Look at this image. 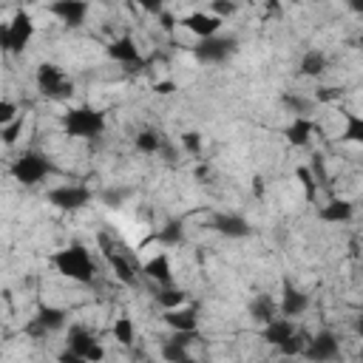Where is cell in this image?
I'll use <instances>...</instances> for the list:
<instances>
[{
    "mask_svg": "<svg viewBox=\"0 0 363 363\" xmlns=\"http://www.w3.org/2000/svg\"><path fill=\"white\" fill-rule=\"evenodd\" d=\"M51 264L60 275H65L68 281H77V284H91L96 278V261H94L91 250L82 244H71V247L51 252Z\"/></svg>",
    "mask_w": 363,
    "mask_h": 363,
    "instance_id": "obj_1",
    "label": "cell"
},
{
    "mask_svg": "<svg viewBox=\"0 0 363 363\" xmlns=\"http://www.w3.org/2000/svg\"><path fill=\"white\" fill-rule=\"evenodd\" d=\"M108 122H105V113L91 108V105H74L62 113V130L65 136H74V139H99L105 133Z\"/></svg>",
    "mask_w": 363,
    "mask_h": 363,
    "instance_id": "obj_2",
    "label": "cell"
},
{
    "mask_svg": "<svg viewBox=\"0 0 363 363\" xmlns=\"http://www.w3.org/2000/svg\"><path fill=\"white\" fill-rule=\"evenodd\" d=\"M54 170H57L54 162H51L43 150H23V153L11 162V167H9L11 179L20 182L23 187H34V184H40V182L48 179Z\"/></svg>",
    "mask_w": 363,
    "mask_h": 363,
    "instance_id": "obj_3",
    "label": "cell"
},
{
    "mask_svg": "<svg viewBox=\"0 0 363 363\" xmlns=\"http://www.w3.org/2000/svg\"><path fill=\"white\" fill-rule=\"evenodd\" d=\"M68 349L60 352V360H71V363H96L105 357V349L99 346L96 335L88 326H68Z\"/></svg>",
    "mask_w": 363,
    "mask_h": 363,
    "instance_id": "obj_4",
    "label": "cell"
},
{
    "mask_svg": "<svg viewBox=\"0 0 363 363\" xmlns=\"http://www.w3.org/2000/svg\"><path fill=\"white\" fill-rule=\"evenodd\" d=\"M34 37V20L28 11H14L9 23L0 26V51L6 54H23Z\"/></svg>",
    "mask_w": 363,
    "mask_h": 363,
    "instance_id": "obj_5",
    "label": "cell"
},
{
    "mask_svg": "<svg viewBox=\"0 0 363 363\" xmlns=\"http://www.w3.org/2000/svg\"><path fill=\"white\" fill-rule=\"evenodd\" d=\"M235 51H238V40H235V37H227V34L199 37V43L193 45V57H196V62H201V65L227 62Z\"/></svg>",
    "mask_w": 363,
    "mask_h": 363,
    "instance_id": "obj_6",
    "label": "cell"
},
{
    "mask_svg": "<svg viewBox=\"0 0 363 363\" xmlns=\"http://www.w3.org/2000/svg\"><path fill=\"white\" fill-rule=\"evenodd\" d=\"M34 82H37V91H40L45 99H68V96L74 94V82H71V79L62 74V68L54 65V62H43V65L37 68Z\"/></svg>",
    "mask_w": 363,
    "mask_h": 363,
    "instance_id": "obj_7",
    "label": "cell"
},
{
    "mask_svg": "<svg viewBox=\"0 0 363 363\" xmlns=\"http://www.w3.org/2000/svg\"><path fill=\"white\" fill-rule=\"evenodd\" d=\"M45 199L51 207H57L62 213H77L94 201V193L85 184H60V187H51L45 193Z\"/></svg>",
    "mask_w": 363,
    "mask_h": 363,
    "instance_id": "obj_8",
    "label": "cell"
},
{
    "mask_svg": "<svg viewBox=\"0 0 363 363\" xmlns=\"http://www.w3.org/2000/svg\"><path fill=\"white\" fill-rule=\"evenodd\" d=\"M65 323H68V312H65L62 306H48V303H43V306L34 312V318L26 323V335H31V337H48V335L60 332Z\"/></svg>",
    "mask_w": 363,
    "mask_h": 363,
    "instance_id": "obj_9",
    "label": "cell"
},
{
    "mask_svg": "<svg viewBox=\"0 0 363 363\" xmlns=\"http://www.w3.org/2000/svg\"><path fill=\"white\" fill-rule=\"evenodd\" d=\"M108 57L116 60L119 65H125L128 71H145V68H147V60L142 57L136 40H133L130 34H122V37L111 40V43H108Z\"/></svg>",
    "mask_w": 363,
    "mask_h": 363,
    "instance_id": "obj_10",
    "label": "cell"
},
{
    "mask_svg": "<svg viewBox=\"0 0 363 363\" xmlns=\"http://www.w3.org/2000/svg\"><path fill=\"white\" fill-rule=\"evenodd\" d=\"M306 360H318V363H326V360H335L340 354V340L335 332L329 329H320L318 335L306 337V346L301 352Z\"/></svg>",
    "mask_w": 363,
    "mask_h": 363,
    "instance_id": "obj_11",
    "label": "cell"
},
{
    "mask_svg": "<svg viewBox=\"0 0 363 363\" xmlns=\"http://www.w3.org/2000/svg\"><path fill=\"white\" fill-rule=\"evenodd\" d=\"M99 247H102V252H105V258H108V264L113 269V278L119 284H125V286H136V264L130 258H125L122 252H116V247L111 244V238L105 233L99 235Z\"/></svg>",
    "mask_w": 363,
    "mask_h": 363,
    "instance_id": "obj_12",
    "label": "cell"
},
{
    "mask_svg": "<svg viewBox=\"0 0 363 363\" xmlns=\"http://www.w3.org/2000/svg\"><path fill=\"white\" fill-rule=\"evenodd\" d=\"M309 309V295L303 289H298L289 278H284L281 284V301H278V315L284 318H301Z\"/></svg>",
    "mask_w": 363,
    "mask_h": 363,
    "instance_id": "obj_13",
    "label": "cell"
},
{
    "mask_svg": "<svg viewBox=\"0 0 363 363\" xmlns=\"http://www.w3.org/2000/svg\"><path fill=\"white\" fill-rule=\"evenodd\" d=\"M88 9H91L88 0H51L48 6V11L68 28H79L88 17Z\"/></svg>",
    "mask_w": 363,
    "mask_h": 363,
    "instance_id": "obj_14",
    "label": "cell"
},
{
    "mask_svg": "<svg viewBox=\"0 0 363 363\" xmlns=\"http://www.w3.org/2000/svg\"><path fill=\"white\" fill-rule=\"evenodd\" d=\"M210 227L218 235H224V238H247L252 233L250 221L241 213H216L213 221H210Z\"/></svg>",
    "mask_w": 363,
    "mask_h": 363,
    "instance_id": "obj_15",
    "label": "cell"
},
{
    "mask_svg": "<svg viewBox=\"0 0 363 363\" xmlns=\"http://www.w3.org/2000/svg\"><path fill=\"white\" fill-rule=\"evenodd\" d=\"M179 26L187 28L190 34H196V37H210V34H218L221 31L224 20L216 17L213 11H193V14H184L179 20Z\"/></svg>",
    "mask_w": 363,
    "mask_h": 363,
    "instance_id": "obj_16",
    "label": "cell"
},
{
    "mask_svg": "<svg viewBox=\"0 0 363 363\" xmlns=\"http://www.w3.org/2000/svg\"><path fill=\"white\" fill-rule=\"evenodd\" d=\"M162 318L173 332H199V309L193 303H182V306L164 309Z\"/></svg>",
    "mask_w": 363,
    "mask_h": 363,
    "instance_id": "obj_17",
    "label": "cell"
},
{
    "mask_svg": "<svg viewBox=\"0 0 363 363\" xmlns=\"http://www.w3.org/2000/svg\"><path fill=\"white\" fill-rule=\"evenodd\" d=\"M352 216H354V204L349 199H329L318 210V218L326 224H346V221H352Z\"/></svg>",
    "mask_w": 363,
    "mask_h": 363,
    "instance_id": "obj_18",
    "label": "cell"
},
{
    "mask_svg": "<svg viewBox=\"0 0 363 363\" xmlns=\"http://www.w3.org/2000/svg\"><path fill=\"white\" fill-rule=\"evenodd\" d=\"M298 326H295V318H284V315H275L272 320H267L264 323V329H261V337L267 340V343H272V346H281L292 332H295Z\"/></svg>",
    "mask_w": 363,
    "mask_h": 363,
    "instance_id": "obj_19",
    "label": "cell"
},
{
    "mask_svg": "<svg viewBox=\"0 0 363 363\" xmlns=\"http://www.w3.org/2000/svg\"><path fill=\"white\" fill-rule=\"evenodd\" d=\"M312 133H315V122H312L309 116H295V119L284 128V136H286V142H289L292 147H306L309 139H312Z\"/></svg>",
    "mask_w": 363,
    "mask_h": 363,
    "instance_id": "obj_20",
    "label": "cell"
},
{
    "mask_svg": "<svg viewBox=\"0 0 363 363\" xmlns=\"http://www.w3.org/2000/svg\"><path fill=\"white\" fill-rule=\"evenodd\" d=\"M142 275L150 278V281H156L159 286H162V284H173V267H170V258H167L164 252L147 258V261L142 264Z\"/></svg>",
    "mask_w": 363,
    "mask_h": 363,
    "instance_id": "obj_21",
    "label": "cell"
},
{
    "mask_svg": "<svg viewBox=\"0 0 363 363\" xmlns=\"http://www.w3.org/2000/svg\"><path fill=\"white\" fill-rule=\"evenodd\" d=\"M326 68H329V60H326V54L318 51V48H309V51L301 57V65H298L301 77H309V79H318L320 74H326Z\"/></svg>",
    "mask_w": 363,
    "mask_h": 363,
    "instance_id": "obj_22",
    "label": "cell"
},
{
    "mask_svg": "<svg viewBox=\"0 0 363 363\" xmlns=\"http://www.w3.org/2000/svg\"><path fill=\"white\" fill-rule=\"evenodd\" d=\"M247 309H250V318L264 326L267 320H272V318L278 315V301H272V295H264V292H261V295H255V298L250 301Z\"/></svg>",
    "mask_w": 363,
    "mask_h": 363,
    "instance_id": "obj_23",
    "label": "cell"
},
{
    "mask_svg": "<svg viewBox=\"0 0 363 363\" xmlns=\"http://www.w3.org/2000/svg\"><path fill=\"white\" fill-rule=\"evenodd\" d=\"M111 335H113V340L119 346H133V340H136V323L130 320V315H119L113 320V326H111Z\"/></svg>",
    "mask_w": 363,
    "mask_h": 363,
    "instance_id": "obj_24",
    "label": "cell"
},
{
    "mask_svg": "<svg viewBox=\"0 0 363 363\" xmlns=\"http://www.w3.org/2000/svg\"><path fill=\"white\" fill-rule=\"evenodd\" d=\"M343 133L340 139L349 142V145H363V116L352 113V111H343Z\"/></svg>",
    "mask_w": 363,
    "mask_h": 363,
    "instance_id": "obj_25",
    "label": "cell"
},
{
    "mask_svg": "<svg viewBox=\"0 0 363 363\" xmlns=\"http://www.w3.org/2000/svg\"><path fill=\"white\" fill-rule=\"evenodd\" d=\"M162 139H164V133H159V130H153V128H145V130H139V133L133 136V145H136L139 153L153 156V153H159Z\"/></svg>",
    "mask_w": 363,
    "mask_h": 363,
    "instance_id": "obj_26",
    "label": "cell"
},
{
    "mask_svg": "<svg viewBox=\"0 0 363 363\" xmlns=\"http://www.w3.org/2000/svg\"><path fill=\"white\" fill-rule=\"evenodd\" d=\"M187 292L184 289H179V286H170V284H162L159 286V292H156V303L162 306V309H173V306H182V303H187Z\"/></svg>",
    "mask_w": 363,
    "mask_h": 363,
    "instance_id": "obj_27",
    "label": "cell"
},
{
    "mask_svg": "<svg viewBox=\"0 0 363 363\" xmlns=\"http://www.w3.org/2000/svg\"><path fill=\"white\" fill-rule=\"evenodd\" d=\"M156 241L164 244V247H176V244H182V241H184V224H182L179 218H170L164 227H159Z\"/></svg>",
    "mask_w": 363,
    "mask_h": 363,
    "instance_id": "obj_28",
    "label": "cell"
},
{
    "mask_svg": "<svg viewBox=\"0 0 363 363\" xmlns=\"http://www.w3.org/2000/svg\"><path fill=\"white\" fill-rule=\"evenodd\" d=\"M295 179L301 182V187H303V196H306V201L312 204V201H318V179H315V173L306 167V164H301V167H295Z\"/></svg>",
    "mask_w": 363,
    "mask_h": 363,
    "instance_id": "obj_29",
    "label": "cell"
},
{
    "mask_svg": "<svg viewBox=\"0 0 363 363\" xmlns=\"http://www.w3.org/2000/svg\"><path fill=\"white\" fill-rule=\"evenodd\" d=\"M306 337H309V335H303L301 329H295V332H292V335L278 346V349H281V354H284V357H298V354L303 352V346H306Z\"/></svg>",
    "mask_w": 363,
    "mask_h": 363,
    "instance_id": "obj_30",
    "label": "cell"
},
{
    "mask_svg": "<svg viewBox=\"0 0 363 363\" xmlns=\"http://www.w3.org/2000/svg\"><path fill=\"white\" fill-rule=\"evenodd\" d=\"M162 357L170 360V363H182V360H190V352H187V343H179V340H164L162 343Z\"/></svg>",
    "mask_w": 363,
    "mask_h": 363,
    "instance_id": "obj_31",
    "label": "cell"
},
{
    "mask_svg": "<svg viewBox=\"0 0 363 363\" xmlns=\"http://www.w3.org/2000/svg\"><path fill=\"white\" fill-rule=\"evenodd\" d=\"M20 133H23V119L17 116V119H11L9 125H3V128H0V142L11 147V145H17Z\"/></svg>",
    "mask_w": 363,
    "mask_h": 363,
    "instance_id": "obj_32",
    "label": "cell"
},
{
    "mask_svg": "<svg viewBox=\"0 0 363 363\" xmlns=\"http://www.w3.org/2000/svg\"><path fill=\"white\" fill-rule=\"evenodd\" d=\"M201 147H204V139H201L199 130H187V133H182V150H187L190 156H199Z\"/></svg>",
    "mask_w": 363,
    "mask_h": 363,
    "instance_id": "obj_33",
    "label": "cell"
},
{
    "mask_svg": "<svg viewBox=\"0 0 363 363\" xmlns=\"http://www.w3.org/2000/svg\"><path fill=\"white\" fill-rule=\"evenodd\" d=\"M235 0H210V11L216 14V17H221V20H227V17H233L235 14Z\"/></svg>",
    "mask_w": 363,
    "mask_h": 363,
    "instance_id": "obj_34",
    "label": "cell"
},
{
    "mask_svg": "<svg viewBox=\"0 0 363 363\" xmlns=\"http://www.w3.org/2000/svg\"><path fill=\"white\" fill-rule=\"evenodd\" d=\"M284 105L295 113V116H306L309 113V102L303 96H292V94H284Z\"/></svg>",
    "mask_w": 363,
    "mask_h": 363,
    "instance_id": "obj_35",
    "label": "cell"
},
{
    "mask_svg": "<svg viewBox=\"0 0 363 363\" xmlns=\"http://www.w3.org/2000/svg\"><path fill=\"white\" fill-rule=\"evenodd\" d=\"M17 116H20V108H17L11 99H0V128L9 125V122L17 119Z\"/></svg>",
    "mask_w": 363,
    "mask_h": 363,
    "instance_id": "obj_36",
    "label": "cell"
},
{
    "mask_svg": "<svg viewBox=\"0 0 363 363\" xmlns=\"http://www.w3.org/2000/svg\"><path fill=\"white\" fill-rule=\"evenodd\" d=\"M156 17H159V26H162V31H164V34H173V31H176L179 20H176V17H173L167 9H164V11H159Z\"/></svg>",
    "mask_w": 363,
    "mask_h": 363,
    "instance_id": "obj_37",
    "label": "cell"
},
{
    "mask_svg": "<svg viewBox=\"0 0 363 363\" xmlns=\"http://www.w3.org/2000/svg\"><path fill=\"white\" fill-rule=\"evenodd\" d=\"M136 6L145 9L147 14H159V11L167 9V0H136Z\"/></svg>",
    "mask_w": 363,
    "mask_h": 363,
    "instance_id": "obj_38",
    "label": "cell"
},
{
    "mask_svg": "<svg viewBox=\"0 0 363 363\" xmlns=\"http://www.w3.org/2000/svg\"><path fill=\"white\" fill-rule=\"evenodd\" d=\"M159 156H162L164 162H176V156H179V153H176V147H173V145L167 142V136L162 139V147H159Z\"/></svg>",
    "mask_w": 363,
    "mask_h": 363,
    "instance_id": "obj_39",
    "label": "cell"
},
{
    "mask_svg": "<svg viewBox=\"0 0 363 363\" xmlns=\"http://www.w3.org/2000/svg\"><path fill=\"white\" fill-rule=\"evenodd\" d=\"M153 91H156V94H162V96H167V94H173V91H176V82H173V79H162V82H156V85H153Z\"/></svg>",
    "mask_w": 363,
    "mask_h": 363,
    "instance_id": "obj_40",
    "label": "cell"
},
{
    "mask_svg": "<svg viewBox=\"0 0 363 363\" xmlns=\"http://www.w3.org/2000/svg\"><path fill=\"white\" fill-rule=\"evenodd\" d=\"M125 196H128V190H116V193H113V190H108V193H105L102 199H105V201H108L111 207H119V201H122Z\"/></svg>",
    "mask_w": 363,
    "mask_h": 363,
    "instance_id": "obj_41",
    "label": "cell"
},
{
    "mask_svg": "<svg viewBox=\"0 0 363 363\" xmlns=\"http://www.w3.org/2000/svg\"><path fill=\"white\" fill-rule=\"evenodd\" d=\"M337 96H340L337 88H320V91H318V99H320V102H332V99H337Z\"/></svg>",
    "mask_w": 363,
    "mask_h": 363,
    "instance_id": "obj_42",
    "label": "cell"
},
{
    "mask_svg": "<svg viewBox=\"0 0 363 363\" xmlns=\"http://www.w3.org/2000/svg\"><path fill=\"white\" fill-rule=\"evenodd\" d=\"M349 9L360 14V11H363V0H349Z\"/></svg>",
    "mask_w": 363,
    "mask_h": 363,
    "instance_id": "obj_43",
    "label": "cell"
},
{
    "mask_svg": "<svg viewBox=\"0 0 363 363\" xmlns=\"http://www.w3.org/2000/svg\"><path fill=\"white\" fill-rule=\"evenodd\" d=\"M94 3H105V0H94Z\"/></svg>",
    "mask_w": 363,
    "mask_h": 363,
    "instance_id": "obj_44",
    "label": "cell"
}]
</instances>
